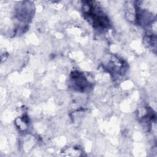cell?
<instances>
[{"label": "cell", "instance_id": "7a4b0ae2", "mask_svg": "<svg viewBox=\"0 0 157 157\" xmlns=\"http://www.w3.org/2000/svg\"><path fill=\"white\" fill-rule=\"evenodd\" d=\"M69 85L72 89L80 92H85L91 87V83L83 73L78 71H74L71 73Z\"/></svg>", "mask_w": 157, "mask_h": 157}, {"label": "cell", "instance_id": "6da1fadb", "mask_svg": "<svg viewBox=\"0 0 157 157\" xmlns=\"http://www.w3.org/2000/svg\"><path fill=\"white\" fill-rule=\"evenodd\" d=\"M82 12L84 18L96 30L104 31L110 26L108 16L96 1H83Z\"/></svg>", "mask_w": 157, "mask_h": 157}]
</instances>
